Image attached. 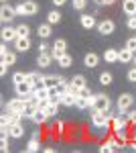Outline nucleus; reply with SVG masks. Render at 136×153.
I'll list each match as a JSON object with an SVG mask.
<instances>
[{"mask_svg": "<svg viewBox=\"0 0 136 153\" xmlns=\"http://www.w3.org/2000/svg\"><path fill=\"white\" fill-rule=\"evenodd\" d=\"M26 106H29V100L23 98V96H18V98H12L6 102V112L10 110V112H23L26 114Z\"/></svg>", "mask_w": 136, "mask_h": 153, "instance_id": "1", "label": "nucleus"}, {"mask_svg": "<svg viewBox=\"0 0 136 153\" xmlns=\"http://www.w3.org/2000/svg\"><path fill=\"white\" fill-rule=\"evenodd\" d=\"M91 123H93V127H98V129H108V127H110V117H108V112H104V110H93Z\"/></svg>", "mask_w": 136, "mask_h": 153, "instance_id": "2", "label": "nucleus"}, {"mask_svg": "<svg viewBox=\"0 0 136 153\" xmlns=\"http://www.w3.org/2000/svg\"><path fill=\"white\" fill-rule=\"evenodd\" d=\"M110 98L106 94H98L96 96V106H93V110H104V112H108L110 110Z\"/></svg>", "mask_w": 136, "mask_h": 153, "instance_id": "3", "label": "nucleus"}, {"mask_svg": "<svg viewBox=\"0 0 136 153\" xmlns=\"http://www.w3.org/2000/svg\"><path fill=\"white\" fill-rule=\"evenodd\" d=\"M132 94H128V92H124V94L118 96V108H120V112H124V110H128L130 106H132Z\"/></svg>", "mask_w": 136, "mask_h": 153, "instance_id": "4", "label": "nucleus"}, {"mask_svg": "<svg viewBox=\"0 0 136 153\" xmlns=\"http://www.w3.org/2000/svg\"><path fill=\"white\" fill-rule=\"evenodd\" d=\"M14 16H16V8H12L8 4H4V6L0 8V19H2V23H10Z\"/></svg>", "mask_w": 136, "mask_h": 153, "instance_id": "5", "label": "nucleus"}, {"mask_svg": "<svg viewBox=\"0 0 136 153\" xmlns=\"http://www.w3.org/2000/svg\"><path fill=\"white\" fill-rule=\"evenodd\" d=\"M35 86L31 82H21V84H14V90H16V96H26L31 94V90H33Z\"/></svg>", "mask_w": 136, "mask_h": 153, "instance_id": "6", "label": "nucleus"}, {"mask_svg": "<svg viewBox=\"0 0 136 153\" xmlns=\"http://www.w3.org/2000/svg\"><path fill=\"white\" fill-rule=\"evenodd\" d=\"M114 29H116V25H114V21H102V23H98V31L102 33V35H110V33H114Z\"/></svg>", "mask_w": 136, "mask_h": 153, "instance_id": "7", "label": "nucleus"}, {"mask_svg": "<svg viewBox=\"0 0 136 153\" xmlns=\"http://www.w3.org/2000/svg\"><path fill=\"white\" fill-rule=\"evenodd\" d=\"M26 82H31L33 86H45V76L39 74V71H31L26 76Z\"/></svg>", "mask_w": 136, "mask_h": 153, "instance_id": "8", "label": "nucleus"}, {"mask_svg": "<svg viewBox=\"0 0 136 153\" xmlns=\"http://www.w3.org/2000/svg\"><path fill=\"white\" fill-rule=\"evenodd\" d=\"M16 39H18L16 29H12V27H4V29H2V41H4V43H8V41H16Z\"/></svg>", "mask_w": 136, "mask_h": 153, "instance_id": "9", "label": "nucleus"}, {"mask_svg": "<svg viewBox=\"0 0 136 153\" xmlns=\"http://www.w3.org/2000/svg\"><path fill=\"white\" fill-rule=\"evenodd\" d=\"M134 59V51H130L128 47H124L122 51H118V61L120 63H128V61H132Z\"/></svg>", "mask_w": 136, "mask_h": 153, "instance_id": "10", "label": "nucleus"}, {"mask_svg": "<svg viewBox=\"0 0 136 153\" xmlns=\"http://www.w3.org/2000/svg\"><path fill=\"white\" fill-rule=\"evenodd\" d=\"M8 135L14 137V139H21V137L24 135V127L21 125V123H14V125H10V129H8Z\"/></svg>", "mask_w": 136, "mask_h": 153, "instance_id": "11", "label": "nucleus"}, {"mask_svg": "<svg viewBox=\"0 0 136 153\" xmlns=\"http://www.w3.org/2000/svg\"><path fill=\"white\" fill-rule=\"evenodd\" d=\"M14 45H16V51L24 53V51H29V47H31V41H29V37H18L14 41Z\"/></svg>", "mask_w": 136, "mask_h": 153, "instance_id": "12", "label": "nucleus"}, {"mask_svg": "<svg viewBox=\"0 0 136 153\" xmlns=\"http://www.w3.org/2000/svg\"><path fill=\"white\" fill-rule=\"evenodd\" d=\"M51 61H53V55L45 51V53H39V57H37V63L41 65V68H49L51 65Z\"/></svg>", "mask_w": 136, "mask_h": 153, "instance_id": "13", "label": "nucleus"}, {"mask_svg": "<svg viewBox=\"0 0 136 153\" xmlns=\"http://www.w3.org/2000/svg\"><path fill=\"white\" fill-rule=\"evenodd\" d=\"M122 8H124V12L128 16H136V0H124Z\"/></svg>", "mask_w": 136, "mask_h": 153, "instance_id": "14", "label": "nucleus"}, {"mask_svg": "<svg viewBox=\"0 0 136 153\" xmlns=\"http://www.w3.org/2000/svg\"><path fill=\"white\" fill-rule=\"evenodd\" d=\"M47 118H49V117H47V112H45V110L37 108V110L33 112V117H31V120H33V123H37V125H43Z\"/></svg>", "mask_w": 136, "mask_h": 153, "instance_id": "15", "label": "nucleus"}, {"mask_svg": "<svg viewBox=\"0 0 136 153\" xmlns=\"http://www.w3.org/2000/svg\"><path fill=\"white\" fill-rule=\"evenodd\" d=\"M75 98H77L75 94L65 92V94H61V104H65V106H75Z\"/></svg>", "mask_w": 136, "mask_h": 153, "instance_id": "16", "label": "nucleus"}, {"mask_svg": "<svg viewBox=\"0 0 136 153\" xmlns=\"http://www.w3.org/2000/svg\"><path fill=\"white\" fill-rule=\"evenodd\" d=\"M81 27L83 29H93L96 27V19L90 14H81Z\"/></svg>", "mask_w": 136, "mask_h": 153, "instance_id": "17", "label": "nucleus"}, {"mask_svg": "<svg viewBox=\"0 0 136 153\" xmlns=\"http://www.w3.org/2000/svg\"><path fill=\"white\" fill-rule=\"evenodd\" d=\"M98 61H100V57H98L96 53H87V55H85V59H83L85 68H96V65H98Z\"/></svg>", "mask_w": 136, "mask_h": 153, "instance_id": "18", "label": "nucleus"}, {"mask_svg": "<svg viewBox=\"0 0 136 153\" xmlns=\"http://www.w3.org/2000/svg\"><path fill=\"white\" fill-rule=\"evenodd\" d=\"M61 82V76H45V86L47 88H57Z\"/></svg>", "mask_w": 136, "mask_h": 153, "instance_id": "19", "label": "nucleus"}, {"mask_svg": "<svg viewBox=\"0 0 136 153\" xmlns=\"http://www.w3.org/2000/svg\"><path fill=\"white\" fill-rule=\"evenodd\" d=\"M24 12H26V14H37V12H39L37 2H33V0H24Z\"/></svg>", "mask_w": 136, "mask_h": 153, "instance_id": "20", "label": "nucleus"}, {"mask_svg": "<svg viewBox=\"0 0 136 153\" xmlns=\"http://www.w3.org/2000/svg\"><path fill=\"white\" fill-rule=\"evenodd\" d=\"M104 59H106L108 63H114V61H118V51H116V49H106V53H104Z\"/></svg>", "mask_w": 136, "mask_h": 153, "instance_id": "21", "label": "nucleus"}, {"mask_svg": "<svg viewBox=\"0 0 136 153\" xmlns=\"http://www.w3.org/2000/svg\"><path fill=\"white\" fill-rule=\"evenodd\" d=\"M37 33H39V37H43V39H47V37L51 35V25H39Z\"/></svg>", "mask_w": 136, "mask_h": 153, "instance_id": "22", "label": "nucleus"}, {"mask_svg": "<svg viewBox=\"0 0 136 153\" xmlns=\"http://www.w3.org/2000/svg\"><path fill=\"white\" fill-rule=\"evenodd\" d=\"M59 21H61V14H59L57 10H53V12L47 14V23L49 25H55V23H59Z\"/></svg>", "mask_w": 136, "mask_h": 153, "instance_id": "23", "label": "nucleus"}, {"mask_svg": "<svg viewBox=\"0 0 136 153\" xmlns=\"http://www.w3.org/2000/svg\"><path fill=\"white\" fill-rule=\"evenodd\" d=\"M57 63H59L61 68H69V65L73 63V59H71V55H67V53H65L63 57H59V59H57Z\"/></svg>", "mask_w": 136, "mask_h": 153, "instance_id": "24", "label": "nucleus"}, {"mask_svg": "<svg viewBox=\"0 0 136 153\" xmlns=\"http://www.w3.org/2000/svg\"><path fill=\"white\" fill-rule=\"evenodd\" d=\"M14 61H16V55H14L12 51H8V53L2 55V63H6V65H12Z\"/></svg>", "mask_w": 136, "mask_h": 153, "instance_id": "25", "label": "nucleus"}, {"mask_svg": "<svg viewBox=\"0 0 136 153\" xmlns=\"http://www.w3.org/2000/svg\"><path fill=\"white\" fill-rule=\"evenodd\" d=\"M6 117H8V120H10V125H14V123H21V118H23L24 114L23 112H10V110H8Z\"/></svg>", "mask_w": 136, "mask_h": 153, "instance_id": "26", "label": "nucleus"}, {"mask_svg": "<svg viewBox=\"0 0 136 153\" xmlns=\"http://www.w3.org/2000/svg\"><path fill=\"white\" fill-rule=\"evenodd\" d=\"M39 149H41L39 139H31V141H29V145H26V151H29V153H35V151H39Z\"/></svg>", "mask_w": 136, "mask_h": 153, "instance_id": "27", "label": "nucleus"}, {"mask_svg": "<svg viewBox=\"0 0 136 153\" xmlns=\"http://www.w3.org/2000/svg\"><path fill=\"white\" fill-rule=\"evenodd\" d=\"M75 106H77V108H90V100L83 98V96H77V98H75Z\"/></svg>", "mask_w": 136, "mask_h": 153, "instance_id": "28", "label": "nucleus"}, {"mask_svg": "<svg viewBox=\"0 0 136 153\" xmlns=\"http://www.w3.org/2000/svg\"><path fill=\"white\" fill-rule=\"evenodd\" d=\"M57 102H49V104H47V108H45V112H47V117H55L57 114Z\"/></svg>", "mask_w": 136, "mask_h": 153, "instance_id": "29", "label": "nucleus"}, {"mask_svg": "<svg viewBox=\"0 0 136 153\" xmlns=\"http://www.w3.org/2000/svg\"><path fill=\"white\" fill-rule=\"evenodd\" d=\"M16 33H18V37H29L31 29H29V25H18L16 27Z\"/></svg>", "mask_w": 136, "mask_h": 153, "instance_id": "30", "label": "nucleus"}, {"mask_svg": "<svg viewBox=\"0 0 136 153\" xmlns=\"http://www.w3.org/2000/svg\"><path fill=\"white\" fill-rule=\"evenodd\" d=\"M26 76H29V74H23V71H16V74H14V76H12V82H14V84L26 82Z\"/></svg>", "mask_w": 136, "mask_h": 153, "instance_id": "31", "label": "nucleus"}, {"mask_svg": "<svg viewBox=\"0 0 136 153\" xmlns=\"http://www.w3.org/2000/svg\"><path fill=\"white\" fill-rule=\"evenodd\" d=\"M100 84H102V86H108V84H112V74L104 71L102 76H100Z\"/></svg>", "mask_w": 136, "mask_h": 153, "instance_id": "32", "label": "nucleus"}, {"mask_svg": "<svg viewBox=\"0 0 136 153\" xmlns=\"http://www.w3.org/2000/svg\"><path fill=\"white\" fill-rule=\"evenodd\" d=\"M71 84H73L75 88H83V86H85V78H83V76H75V78L71 80Z\"/></svg>", "mask_w": 136, "mask_h": 153, "instance_id": "33", "label": "nucleus"}, {"mask_svg": "<svg viewBox=\"0 0 136 153\" xmlns=\"http://www.w3.org/2000/svg\"><path fill=\"white\" fill-rule=\"evenodd\" d=\"M0 151H8V143H6V135H4V133H2V135H0Z\"/></svg>", "mask_w": 136, "mask_h": 153, "instance_id": "34", "label": "nucleus"}, {"mask_svg": "<svg viewBox=\"0 0 136 153\" xmlns=\"http://www.w3.org/2000/svg\"><path fill=\"white\" fill-rule=\"evenodd\" d=\"M53 47H55V49H63V51H65V47H67V41H65V39H57Z\"/></svg>", "mask_w": 136, "mask_h": 153, "instance_id": "35", "label": "nucleus"}, {"mask_svg": "<svg viewBox=\"0 0 136 153\" xmlns=\"http://www.w3.org/2000/svg\"><path fill=\"white\" fill-rule=\"evenodd\" d=\"M51 55H53V59H59V57H63V55H65V51H63V49H55V47H53Z\"/></svg>", "mask_w": 136, "mask_h": 153, "instance_id": "36", "label": "nucleus"}, {"mask_svg": "<svg viewBox=\"0 0 136 153\" xmlns=\"http://www.w3.org/2000/svg\"><path fill=\"white\" fill-rule=\"evenodd\" d=\"M126 47L130 49V51H136V37H132V39L126 41Z\"/></svg>", "mask_w": 136, "mask_h": 153, "instance_id": "37", "label": "nucleus"}, {"mask_svg": "<svg viewBox=\"0 0 136 153\" xmlns=\"http://www.w3.org/2000/svg\"><path fill=\"white\" fill-rule=\"evenodd\" d=\"M79 96H83V98H90V96H91L90 88H87V86H83V88H79Z\"/></svg>", "mask_w": 136, "mask_h": 153, "instance_id": "38", "label": "nucleus"}, {"mask_svg": "<svg viewBox=\"0 0 136 153\" xmlns=\"http://www.w3.org/2000/svg\"><path fill=\"white\" fill-rule=\"evenodd\" d=\"M85 6V0H73V8H77V10H81Z\"/></svg>", "mask_w": 136, "mask_h": 153, "instance_id": "39", "label": "nucleus"}, {"mask_svg": "<svg viewBox=\"0 0 136 153\" xmlns=\"http://www.w3.org/2000/svg\"><path fill=\"white\" fill-rule=\"evenodd\" d=\"M128 80L130 82H136V68H132V70L128 71Z\"/></svg>", "mask_w": 136, "mask_h": 153, "instance_id": "40", "label": "nucleus"}, {"mask_svg": "<svg viewBox=\"0 0 136 153\" xmlns=\"http://www.w3.org/2000/svg\"><path fill=\"white\" fill-rule=\"evenodd\" d=\"M16 14H18V16H24V14H26V12H24V2L16 6Z\"/></svg>", "mask_w": 136, "mask_h": 153, "instance_id": "41", "label": "nucleus"}, {"mask_svg": "<svg viewBox=\"0 0 136 153\" xmlns=\"http://www.w3.org/2000/svg\"><path fill=\"white\" fill-rule=\"evenodd\" d=\"M128 29H134L136 31V16H130L128 19Z\"/></svg>", "mask_w": 136, "mask_h": 153, "instance_id": "42", "label": "nucleus"}, {"mask_svg": "<svg viewBox=\"0 0 136 153\" xmlns=\"http://www.w3.org/2000/svg\"><path fill=\"white\" fill-rule=\"evenodd\" d=\"M100 151H102V153H108V151H114V149H112V145H110V143H106L104 147H100Z\"/></svg>", "mask_w": 136, "mask_h": 153, "instance_id": "43", "label": "nucleus"}, {"mask_svg": "<svg viewBox=\"0 0 136 153\" xmlns=\"http://www.w3.org/2000/svg\"><path fill=\"white\" fill-rule=\"evenodd\" d=\"M126 120H130V123H136V110H134V112H128Z\"/></svg>", "mask_w": 136, "mask_h": 153, "instance_id": "44", "label": "nucleus"}, {"mask_svg": "<svg viewBox=\"0 0 136 153\" xmlns=\"http://www.w3.org/2000/svg\"><path fill=\"white\" fill-rule=\"evenodd\" d=\"M87 100H90V108H93V106H96V96H90Z\"/></svg>", "mask_w": 136, "mask_h": 153, "instance_id": "45", "label": "nucleus"}, {"mask_svg": "<svg viewBox=\"0 0 136 153\" xmlns=\"http://www.w3.org/2000/svg\"><path fill=\"white\" fill-rule=\"evenodd\" d=\"M6 68H8L6 63H2V65H0V76H4V74H6Z\"/></svg>", "mask_w": 136, "mask_h": 153, "instance_id": "46", "label": "nucleus"}, {"mask_svg": "<svg viewBox=\"0 0 136 153\" xmlns=\"http://www.w3.org/2000/svg\"><path fill=\"white\" fill-rule=\"evenodd\" d=\"M65 2H67V0H53V4H55V6H63Z\"/></svg>", "mask_w": 136, "mask_h": 153, "instance_id": "47", "label": "nucleus"}, {"mask_svg": "<svg viewBox=\"0 0 136 153\" xmlns=\"http://www.w3.org/2000/svg\"><path fill=\"white\" fill-rule=\"evenodd\" d=\"M98 2H100V4H108V6H110V4H114L116 0H98Z\"/></svg>", "mask_w": 136, "mask_h": 153, "instance_id": "48", "label": "nucleus"}, {"mask_svg": "<svg viewBox=\"0 0 136 153\" xmlns=\"http://www.w3.org/2000/svg\"><path fill=\"white\" fill-rule=\"evenodd\" d=\"M39 49H41V53H45V51H47V49H49V47H47L45 43H41V45H39Z\"/></svg>", "mask_w": 136, "mask_h": 153, "instance_id": "49", "label": "nucleus"}, {"mask_svg": "<svg viewBox=\"0 0 136 153\" xmlns=\"http://www.w3.org/2000/svg\"><path fill=\"white\" fill-rule=\"evenodd\" d=\"M4 53H8V49H6V45H2V47H0V55H4Z\"/></svg>", "mask_w": 136, "mask_h": 153, "instance_id": "50", "label": "nucleus"}, {"mask_svg": "<svg viewBox=\"0 0 136 153\" xmlns=\"http://www.w3.org/2000/svg\"><path fill=\"white\" fill-rule=\"evenodd\" d=\"M132 61H134V65H136V57H134V59H132Z\"/></svg>", "mask_w": 136, "mask_h": 153, "instance_id": "51", "label": "nucleus"}, {"mask_svg": "<svg viewBox=\"0 0 136 153\" xmlns=\"http://www.w3.org/2000/svg\"><path fill=\"white\" fill-rule=\"evenodd\" d=\"M2 2H4V4H6V2H8V0H2Z\"/></svg>", "mask_w": 136, "mask_h": 153, "instance_id": "52", "label": "nucleus"}, {"mask_svg": "<svg viewBox=\"0 0 136 153\" xmlns=\"http://www.w3.org/2000/svg\"><path fill=\"white\" fill-rule=\"evenodd\" d=\"M132 149H134V151H136V145H134V147H132Z\"/></svg>", "mask_w": 136, "mask_h": 153, "instance_id": "53", "label": "nucleus"}]
</instances>
